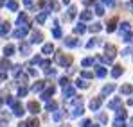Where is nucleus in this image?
Listing matches in <instances>:
<instances>
[{
    "label": "nucleus",
    "mask_w": 133,
    "mask_h": 127,
    "mask_svg": "<svg viewBox=\"0 0 133 127\" xmlns=\"http://www.w3.org/2000/svg\"><path fill=\"white\" fill-rule=\"evenodd\" d=\"M25 93H27V89H25V88H22V89H20V91H18V95H20V97H23V95H25Z\"/></svg>",
    "instance_id": "cd10ccee"
},
{
    "label": "nucleus",
    "mask_w": 133,
    "mask_h": 127,
    "mask_svg": "<svg viewBox=\"0 0 133 127\" xmlns=\"http://www.w3.org/2000/svg\"><path fill=\"white\" fill-rule=\"evenodd\" d=\"M121 31H122V32H128V31H130V23H122V25H121Z\"/></svg>",
    "instance_id": "a211bd4d"
},
{
    "label": "nucleus",
    "mask_w": 133,
    "mask_h": 127,
    "mask_svg": "<svg viewBox=\"0 0 133 127\" xmlns=\"http://www.w3.org/2000/svg\"><path fill=\"white\" fill-rule=\"evenodd\" d=\"M130 9H131V11H133V2H130Z\"/></svg>",
    "instance_id": "7c9ffc66"
},
{
    "label": "nucleus",
    "mask_w": 133,
    "mask_h": 127,
    "mask_svg": "<svg viewBox=\"0 0 133 127\" xmlns=\"http://www.w3.org/2000/svg\"><path fill=\"white\" fill-rule=\"evenodd\" d=\"M117 118H119V120H124V118H126V111H124V109H117Z\"/></svg>",
    "instance_id": "f8f14e48"
},
{
    "label": "nucleus",
    "mask_w": 133,
    "mask_h": 127,
    "mask_svg": "<svg viewBox=\"0 0 133 127\" xmlns=\"http://www.w3.org/2000/svg\"><path fill=\"white\" fill-rule=\"evenodd\" d=\"M121 91H122L124 95H130V93H133V86H130V84H124L122 88H121Z\"/></svg>",
    "instance_id": "0eeeda50"
},
{
    "label": "nucleus",
    "mask_w": 133,
    "mask_h": 127,
    "mask_svg": "<svg viewBox=\"0 0 133 127\" xmlns=\"http://www.w3.org/2000/svg\"><path fill=\"white\" fill-rule=\"evenodd\" d=\"M29 111H31L32 115H38V113H40V106H38L36 102H29Z\"/></svg>",
    "instance_id": "f03ea898"
},
{
    "label": "nucleus",
    "mask_w": 133,
    "mask_h": 127,
    "mask_svg": "<svg viewBox=\"0 0 133 127\" xmlns=\"http://www.w3.org/2000/svg\"><path fill=\"white\" fill-rule=\"evenodd\" d=\"M101 102H103V99H101V97H97V99H94V100L90 102V109H94V111H95L97 107L101 106Z\"/></svg>",
    "instance_id": "f257e3e1"
},
{
    "label": "nucleus",
    "mask_w": 133,
    "mask_h": 127,
    "mask_svg": "<svg viewBox=\"0 0 133 127\" xmlns=\"http://www.w3.org/2000/svg\"><path fill=\"white\" fill-rule=\"evenodd\" d=\"M65 97L66 99L74 97V88H72V86H65Z\"/></svg>",
    "instance_id": "1a4fd4ad"
},
{
    "label": "nucleus",
    "mask_w": 133,
    "mask_h": 127,
    "mask_svg": "<svg viewBox=\"0 0 133 127\" xmlns=\"http://www.w3.org/2000/svg\"><path fill=\"white\" fill-rule=\"evenodd\" d=\"M95 75H97V77H104V75H106V68L99 66V68L95 70Z\"/></svg>",
    "instance_id": "9d476101"
},
{
    "label": "nucleus",
    "mask_w": 133,
    "mask_h": 127,
    "mask_svg": "<svg viewBox=\"0 0 133 127\" xmlns=\"http://www.w3.org/2000/svg\"><path fill=\"white\" fill-rule=\"evenodd\" d=\"M81 75H83V77H85V79H90V77H92V73H90V72H87V70H85V72H83V73H81Z\"/></svg>",
    "instance_id": "b1692460"
},
{
    "label": "nucleus",
    "mask_w": 133,
    "mask_h": 127,
    "mask_svg": "<svg viewBox=\"0 0 133 127\" xmlns=\"http://www.w3.org/2000/svg\"><path fill=\"white\" fill-rule=\"evenodd\" d=\"M52 48H54L52 45H45V47H43V54H50V52H52Z\"/></svg>",
    "instance_id": "4468645a"
},
{
    "label": "nucleus",
    "mask_w": 133,
    "mask_h": 127,
    "mask_svg": "<svg viewBox=\"0 0 133 127\" xmlns=\"http://www.w3.org/2000/svg\"><path fill=\"white\" fill-rule=\"evenodd\" d=\"M76 83H77L79 88H87V83H85V81H76Z\"/></svg>",
    "instance_id": "393cba45"
},
{
    "label": "nucleus",
    "mask_w": 133,
    "mask_h": 127,
    "mask_svg": "<svg viewBox=\"0 0 133 127\" xmlns=\"http://www.w3.org/2000/svg\"><path fill=\"white\" fill-rule=\"evenodd\" d=\"M128 104H130V106H133V97H131V99H128Z\"/></svg>",
    "instance_id": "c756f323"
},
{
    "label": "nucleus",
    "mask_w": 133,
    "mask_h": 127,
    "mask_svg": "<svg viewBox=\"0 0 133 127\" xmlns=\"http://www.w3.org/2000/svg\"><path fill=\"white\" fill-rule=\"evenodd\" d=\"M66 45H68V47H76L77 41H76V40H66Z\"/></svg>",
    "instance_id": "4be33fe9"
},
{
    "label": "nucleus",
    "mask_w": 133,
    "mask_h": 127,
    "mask_svg": "<svg viewBox=\"0 0 133 127\" xmlns=\"http://www.w3.org/2000/svg\"><path fill=\"white\" fill-rule=\"evenodd\" d=\"M115 25H117V18H113V20L110 21V25H108V32H113V31H115Z\"/></svg>",
    "instance_id": "ddd939ff"
},
{
    "label": "nucleus",
    "mask_w": 133,
    "mask_h": 127,
    "mask_svg": "<svg viewBox=\"0 0 133 127\" xmlns=\"http://www.w3.org/2000/svg\"><path fill=\"white\" fill-rule=\"evenodd\" d=\"M90 127H101V125H90Z\"/></svg>",
    "instance_id": "2f4dec72"
},
{
    "label": "nucleus",
    "mask_w": 133,
    "mask_h": 127,
    "mask_svg": "<svg viewBox=\"0 0 133 127\" xmlns=\"http://www.w3.org/2000/svg\"><path fill=\"white\" fill-rule=\"evenodd\" d=\"M42 88H43V83H38V84H34V86H32V91H40Z\"/></svg>",
    "instance_id": "f3484780"
},
{
    "label": "nucleus",
    "mask_w": 133,
    "mask_h": 127,
    "mask_svg": "<svg viewBox=\"0 0 133 127\" xmlns=\"http://www.w3.org/2000/svg\"><path fill=\"white\" fill-rule=\"evenodd\" d=\"M47 109H49V111H50V109H56V104H54V102H49V104H47Z\"/></svg>",
    "instance_id": "a878e982"
},
{
    "label": "nucleus",
    "mask_w": 133,
    "mask_h": 127,
    "mask_svg": "<svg viewBox=\"0 0 133 127\" xmlns=\"http://www.w3.org/2000/svg\"><path fill=\"white\" fill-rule=\"evenodd\" d=\"M81 113H83V107H81V106H77L76 109H74V116H79Z\"/></svg>",
    "instance_id": "dca6fc26"
},
{
    "label": "nucleus",
    "mask_w": 133,
    "mask_h": 127,
    "mask_svg": "<svg viewBox=\"0 0 133 127\" xmlns=\"http://www.w3.org/2000/svg\"><path fill=\"white\" fill-rule=\"evenodd\" d=\"M113 125H115V127H126V125H124V120H119V118L113 122Z\"/></svg>",
    "instance_id": "2eb2a0df"
},
{
    "label": "nucleus",
    "mask_w": 133,
    "mask_h": 127,
    "mask_svg": "<svg viewBox=\"0 0 133 127\" xmlns=\"http://www.w3.org/2000/svg\"><path fill=\"white\" fill-rule=\"evenodd\" d=\"M0 106H2V100H0Z\"/></svg>",
    "instance_id": "473e14b6"
},
{
    "label": "nucleus",
    "mask_w": 133,
    "mask_h": 127,
    "mask_svg": "<svg viewBox=\"0 0 133 127\" xmlns=\"http://www.w3.org/2000/svg\"><path fill=\"white\" fill-rule=\"evenodd\" d=\"M13 111H15V115H16V116H22V115H23V107L20 106L18 102H16V104L13 106Z\"/></svg>",
    "instance_id": "7ed1b4c3"
},
{
    "label": "nucleus",
    "mask_w": 133,
    "mask_h": 127,
    "mask_svg": "<svg viewBox=\"0 0 133 127\" xmlns=\"http://www.w3.org/2000/svg\"><path fill=\"white\" fill-rule=\"evenodd\" d=\"M66 84H68V81H66L65 77H63V79H59V86H63V88H65Z\"/></svg>",
    "instance_id": "5701e85b"
},
{
    "label": "nucleus",
    "mask_w": 133,
    "mask_h": 127,
    "mask_svg": "<svg viewBox=\"0 0 133 127\" xmlns=\"http://www.w3.org/2000/svg\"><path fill=\"white\" fill-rule=\"evenodd\" d=\"M5 79V72H0V81H4Z\"/></svg>",
    "instance_id": "c85d7f7f"
},
{
    "label": "nucleus",
    "mask_w": 133,
    "mask_h": 127,
    "mask_svg": "<svg viewBox=\"0 0 133 127\" xmlns=\"http://www.w3.org/2000/svg\"><path fill=\"white\" fill-rule=\"evenodd\" d=\"M113 89H115V84H108V86H104V88H103V97H104V95H110Z\"/></svg>",
    "instance_id": "423d86ee"
},
{
    "label": "nucleus",
    "mask_w": 133,
    "mask_h": 127,
    "mask_svg": "<svg viewBox=\"0 0 133 127\" xmlns=\"http://www.w3.org/2000/svg\"><path fill=\"white\" fill-rule=\"evenodd\" d=\"M92 63H94V59H90V57L88 59H83V66H90Z\"/></svg>",
    "instance_id": "aec40b11"
},
{
    "label": "nucleus",
    "mask_w": 133,
    "mask_h": 127,
    "mask_svg": "<svg viewBox=\"0 0 133 127\" xmlns=\"http://www.w3.org/2000/svg\"><path fill=\"white\" fill-rule=\"evenodd\" d=\"M119 106H121V99H113L110 104H108V107H110V109H117Z\"/></svg>",
    "instance_id": "6e6552de"
},
{
    "label": "nucleus",
    "mask_w": 133,
    "mask_h": 127,
    "mask_svg": "<svg viewBox=\"0 0 133 127\" xmlns=\"http://www.w3.org/2000/svg\"><path fill=\"white\" fill-rule=\"evenodd\" d=\"M124 41H133V34H128V36H126V38H124Z\"/></svg>",
    "instance_id": "bb28decb"
},
{
    "label": "nucleus",
    "mask_w": 133,
    "mask_h": 127,
    "mask_svg": "<svg viewBox=\"0 0 133 127\" xmlns=\"http://www.w3.org/2000/svg\"><path fill=\"white\" fill-rule=\"evenodd\" d=\"M0 66L5 70V68H9V63H7V59H2V63H0Z\"/></svg>",
    "instance_id": "412c9836"
},
{
    "label": "nucleus",
    "mask_w": 133,
    "mask_h": 127,
    "mask_svg": "<svg viewBox=\"0 0 133 127\" xmlns=\"http://www.w3.org/2000/svg\"><path fill=\"white\" fill-rule=\"evenodd\" d=\"M122 75V66H115L111 70V77H121Z\"/></svg>",
    "instance_id": "39448f33"
},
{
    "label": "nucleus",
    "mask_w": 133,
    "mask_h": 127,
    "mask_svg": "<svg viewBox=\"0 0 133 127\" xmlns=\"http://www.w3.org/2000/svg\"><path fill=\"white\" fill-rule=\"evenodd\" d=\"M4 52H5V56H13V52H15V47H13V45H7V47L4 48Z\"/></svg>",
    "instance_id": "9b49d317"
},
{
    "label": "nucleus",
    "mask_w": 133,
    "mask_h": 127,
    "mask_svg": "<svg viewBox=\"0 0 133 127\" xmlns=\"http://www.w3.org/2000/svg\"><path fill=\"white\" fill-rule=\"evenodd\" d=\"M32 41H42V34H40V32H34V36H32Z\"/></svg>",
    "instance_id": "6ab92c4d"
},
{
    "label": "nucleus",
    "mask_w": 133,
    "mask_h": 127,
    "mask_svg": "<svg viewBox=\"0 0 133 127\" xmlns=\"http://www.w3.org/2000/svg\"><path fill=\"white\" fill-rule=\"evenodd\" d=\"M52 93H54V88H47V89H45V93H42V99H43V100H49Z\"/></svg>",
    "instance_id": "20e7f679"
}]
</instances>
